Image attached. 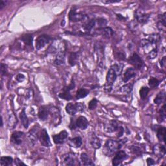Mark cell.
<instances>
[{
    "mask_svg": "<svg viewBox=\"0 0 166 166\" xmlns=\"http://www.w3.org/2000/svg\"><path fill=\"white\" fill-rule=\"evenodd\" d=\"M123 69V66L119 64H115L112 66L110 69L108 70L107 75L106 83L104 84V90L107 92H110L112 89L113 85L116 81L118 75L120 74Z\"/></svg>",
    "mask_w": 166,
    "mask_h": 166,
    "instance_id": "cell-1",
    "label": "cell"
},
{
    "mask_svg": "<svg viewBox=\"0 0 166 166\" xmlns=\"http://www.w3.org/2000/svg\"><path fill=\"white\" fill-rule=\"evenodd\" d=\"M122 143L113 139H108L105 143L103 153L108 156H111L112 154L117 153L122 147Z\"/></svg>",
    "mask_w": 166,
    "mask_h": 166,
    "instance_id": "cell-2",
    "label": "cell"
},
{
    "mask_svg": "<svg viewBox=\"0 0 166 166\" xmlns=\"http://www.w3.org/2000/svg\"><path fill=\"white\" fill-rule=\"evenodd\" d=\"M84 110V106L81 103H68L66 106V111L67 114L73 116L79 111Z\"/></svg>",
    "mask_w": 166,
    "mask_h": 166,
    "instance_id": "cell-3",
    "label": "cell"
},
{
    "mask_svg": "<svg viewBox=\"0 0 166 166\" xmlns=\"http://www.w3.org/2000/svg\"><path fill=\"white\" fill-rule=\"evenodd\" d=\"M51 40V37L48 35H42L39 36L36 40V49L37 50H41L50 42Z\"/></svg>",
    "mask_w": 166,
    "mask_h": 166,
    "instance_id": "cell-4",
    "label": "cell"
},
{
    "mask_svg": "<svg viewBox=\"0 0 166 166\" xmlns=\"http://www.w3.org/2000/svg\"><path fill=\"white\" fill-rule=\"evenodd\" d=\"M129 63L135 68L141 69L143 66V62L137 53H134L129 59Z\"/></svg>",
    "mask_w": 166,
    "mask_h": 166,
    "instance_id": "cell-5",
    "label": "cell"
},
{
    "mask_svg": "<svg viewBox=\"0 0 166 166\" xmlns=\"http://www.w3.org/2000/svg\"><path fill=\"white\" fill-rule=\"evenodd\" d=\"M75 88V84L74 82H71V84L68 86H66L64 88H63L62 92L61 93H59V97L61 98V99H65L67 101H70L72 98V96L70 94V90L74 89Z\"/></svg>",
    "mask_w": 166,
    "mask_h": 166,
    "instance_id": "cell-6",
    "label": "cell"
},
{
    "mask_svg": "<svg viewBox=\"0 0 166 166\" xmlns=\"http://www.w3.org/2000/svg\"><path fill=\"white\" fill-rule=\"evenodd\" d=\"M39 139L42 145H43L44 147H51L52 145L51 142L50 141V136H49L47 130L45 129L41 130V133L39 136Z\"/></svg>",
    "mask_w": 166,
    "mask_h": 166,
    "instance_id": "cell-7",
    "label": "cell"
},
{
    "mask_svg": "<svg viewBox=\"0 0 166 166\" xmlns=\"http://www.w3.org/2000/svg\"><path fill=\"white\" fill-rule=\"evenodd\" d=\"M127 158V155L125 152L123 151V150H118V151L116 153L114 158H113V160H112L113 165L117 166L120 165L124 160L126 159Z\"/></svg>",
    "mask_w": 166,
    "mask_h": 166,
    "instance_id": "cell-8",
    "label": "cell"
},
{
    "mask_svg": "<svg viewBox=\"0 0 166 166\" xmlns=\"http://www.w3.org/2000/svg\"><path fill=\"white\" fill-rule=\"evenodd\" d=\"M119 129V124L116 121L111 120L108 121L104 124V129L107 133H111L118 130Z\"/></svg>",
    "mask_w": 166,
    "mask_h": 166,
    "instance_id": "cell-9",
    "label": "cell"
},
{
    "mask_svg": "<svg viewBox=\"0 0 166 166\" xmlns=\"http://www.w3.org/2000/svg\"><path fill=\"white\" fill-rule=\"evenodd\" d=\"M24 137V133L23 132L16 131L14 132L11 135L10 137V142L14 145H20L23 141V139Z\"/></svg>",
    "mask_w": 166,
    "mask_h": 166,
    "instance_id": "cell-10",
    "label": "cell"
},
{
    "mask_svg": "<svg viewBox=\"0 0 166 166\" xmlns=\"http://www.w3.org/2000/svg\"><path fill=\"white\" fill-rule=\"evenodd\" d=\"M86 18V16L81 13H77L76 10L75 9H72L69 13V19L71 21L77 22L84 20Z\"/></svg>",
    "mask_w": 166,
    "mask_h": 166,
    "instance_id": "cell-11",
    "label": "cell"
},
{
    "mask_svg": "<svg viewBox=\"0 0 166 166\" xmlns=\"http://www.w3.org/2000/svg\"><path fill=\"white\" fill-rule=\"evenodd\" d=\"M67 134L66 130L61 131L58 134H55L53 136V142L55 144H61L64 142L65 141V139L67 138Z\"/></svg>",
    "mask_w": 166,
    "mask_h": 166,
    "instance_id": "cell-12",
    "label": "cell"
},
{
    "mask_svg": "<svg viewBox=\"0 0 166 166\" xmlns=\"http://www.w3.org/2000/svg\"><path fill=\"white\" fill-rule=\"evenodd\" d=\"M18 119L14 112L10 111L8 114V119H7V126L10 129H13L16 126Z\"/></svg>",
    "mask_w": 166,
    "mask_h": 166,
    "instance_id": "cell-13",
    "label": "cell"
},
{
    "mask_svg": "<svg viewBox=\"0 0 166 166\" xmlns=\"http://www.w3.org/2000/svg\"><path fill=\"white\" fill-rule=\"evenodd\" d=\"M66 53L64 48L62 47L58 52L55 60V64L56 65H62L65 62Z\"/></svg>",
    "mask_w": 166,
    "mask_h": 166,
    "instance_id": "cell-14",
    "label": "cell"
},
{
    "mask_svg": "<svg viewBox=\"0 0 166 166\" xmlns=\"http://www.w3.org/2000/svg\"><path fill=\"white\" fill-rule=\"evenodd\" d=\"M135 17L136 20L140 24H145L146 22H147L149 18V15L142 12V11L137 10L136 12Z\"/></svg>",
    "mask_w": 166,
    "mask_h": 166,
    "instance_id": "cell-15",
    "label": "cell"
},
{
    "mask_svg": "<svg viewBox=\"0 0 166 166\" xmlns=\"http://www.w3.org/2000/svg\"><path fill=\"white\" fill-rule=\"evenodd\" d=\"M75 125L82 130H84L88 126V122L84 116H80L75 122Z\"/></svg>",
    "mask_w": 166,
    "mask_h": 166,
    "instance_id": "cell-16",
    "label": "cell"
},
{
    "mask_svg": "<svg viewBox=\"0 0 166 166\" xmlns=\"http://www.w3.org/2000/svg\"><path fill=\"white\" fill-rule=\"evenodd\" d=\"M153 153L158 157H162L165 154V148L163 145L157 144L154 146Z\"/></svg>",
    "mask_w": 166,
    "mask_h": 166,
    "instance_id": "cell-17",
    "label": "cell"
},
{
    "mask_svg": "<svg viewBox=\"0 0 166 166\" xmlns=\"http://www.w3.org/2000/svg\"><path fill=\"white\" fill-rule=\"evenodd\" d=\"M75 157L72 153H69L63 156V162L66 165H73L75 163Z\"/></svg>",
    "mask_w": 166,
    "mask_h": 166,
    "instance_id": "cell-18",
    "label": "cell"
},
{
    "mask_svg": "<svg viewBox=\"0 0 166 166\" xmlns=\"http://www.w3.org/2000/svg\"><path fill=\"white\" fill-rule=\"evenodd\" d=\"M136 75V73H135V70L133 67H129V68L127 69L125 72H124V75H123V81L124 82H127L129 81L131 78L134 77Z\"/></svg>",
    "mask_w": 166,
    "mask_h": 166,
    "instance_id": "cell-19",
    "label": "cell"
},
{
    "mask_svg": "<svg viewBox=\"0 0 166 166\" xmlns=\"http://www.w3.org/2000/svg\"><path fill=\"white\" fill-rule=\"evenodd\" d=\"M48 115H49V109L46 107H40L39 111V114H38L39 118L42 121H45L47 119Z\"/></svg>",
    "mask_w": 166,
    "mask_h": 166,
    "instance_id": "cell-20",
    "label": "cell"
},
{
    "mask_svg": "<svg viewBox=\"0 0 166 166\" xmlns=\"http://www.w3.org/2000/svg\"><path fill=\"white\" fill-rule=\"evenodd\" d=\"M82 144V141L81 137H75L69 140V145L73 147L79 148L81 147Z\"/></svg>",
    "mask_w": 166,
    "mask_h": 166,
    "instance_id": "cell-21",
    "label": "cell"
},
{
    "mask_svg": "<svg viewBox=\"0 0 166 166\" xmlns=\"http://www.w3.org/2000/svg\"><path fill=\"white\" fill-rule=\"evenodd\" d=\"M81 162L84 165H94L93 162L86 153H82L81 154Z\"/></svg>",
    "mask_w": 166,
    "mask_h": 166,
    "instance_id": "cell-22",
    "label": "cell"
},
{
    "mask_svg": "<svg viewBox=\"0 0 166 166\" xmlns=\"http://www.w3.org/2000/svg\"><path fill=\"white\" fill-rule=\"evenodd\" d=\"M20 118L21 119L22 124H23L24 127L25 128V129H27L29 126V119L27 115H26L25 108H24L23 110H22L20 114Z\"/></svg>",
    "mask_w": 166,
    "mask_h": 166,
    "instance_id": "cell-23",
    "label": "cell"
},
{
    "mask_svg": "<svg viewBox=\"0 0 166 166\" xmlns=\"http://www.w3.org/2000/svg\"><path fill=\"white\" fill-rule=\"evenodd\" d=\"M27 138L29 142H31L32 144H35L38 139V132L34 129L29 131V133L27 134Z\"/></svg>",
    "mask_w": 166,
    "mask_h": 166,
    "instance_id": "cell-24",
    "label": "cell"
},
{
    "mask_svg": "<svg viewBox=\"0 0 166 166\" xmlns=\"http://www.w3.org/2000/svg\"><path fill=\"white\" fill-rule=\"evenodd\" d=\"M165 13H164L162 15H160L159 19L158 21V27L160 30H163L164 31L165 28Z\"/></svg>",
    "mask_w": 166,
    "mask_h": 166,
    "instance_id": "cell-25",
    "label": "cell"
},
{
    "mask_svg": "<svg viewBox=\"0 0 166 166\" xmlns=\"http://www.w3.org/2000/svg\"><path fill=\"white\" fill-rule=\"evenodd\" d=\"M79 60V53L76 52H72L69 56V63L71 66L77 64Z\"/></svg>",
    "mask_w": 166,
    "mask_h": 166,
    "instance_id": "cell-26",
    "label": "cell"
},
{
    "mask_svg": "<svg viewBox=\"0 0 166 166\" xmlns=\"http://www.w3.org/2000/svg\"><path fill=\"white\" fill-rule=\"evenodd\" d=\"M13 159L10 156H1L0 160L1 166H9L13 164Z\"/></svg>",
    "mask_w": 166,
    "mask_h": 166,
    "instance_id": "cell-27",
    "label": "cell"
},
{
    "mask_svg": "<svg viewBox=\"0 0 166 166\" xmlns=\"http://www.w3.org/2000/svg\"><path fill=\"white\" fill-rule=\"evenodd\" d=\"M166 129L165 127H160L157 130V137L160 142H165Z\"/></svg>",
    "mask_w": 166,
    "mask_h": 166,
    "instance_id": "cell-28",
    "label": "cell"
},
{
    "mask_svg": "<svg viewBox=\"0 0 166 166\" xmlns=\"http://www.w3.org/2000/svg\"><path fill=\"white\" fill-rule=\"evenodd\" d=\"M90 143H91V145L93 147L96 149H99L101 147V143L100 139L97 136H96L95 135L92 136L91 140H90Z\"/></svg>",
    "mask_w": 166,
    "mask_h": 166,
    "instance_id": "cell-29",
    "label": "cell"
},
{
    "mask_svg": "<svg viewBox=\"0 0 166 166\" xmlns=\"http://www.w3.org/2000/svg\"><path fill=\"white\" fill-rule=\"evenodd\" d=\"M21 39L26 45H27V46H32L33 37V35H31V34H26V35H23Z\"/></svg>",
    "mask_w": 166,
    "mask_h": 166,
    "instance_id": "cell-30",
    "label": "cell"
},
{
    "mask_svg": "<svg viewBox=\"0 0 166 166\" xmlns=\"http://www.w3.org/2000/svg\"><path fill=\"white\" fill-rule=\"evenodd\" d=\"M165 93L164 91H162L158 93L157 94L156 97H155V99H154V103L159 105L162 102L164 101V100L165 99Z\"/></svg>",
    "mask_w": 166,
    "mask_h": 166,
    "instance_id": "cell-31",
    "label": "cell"
},
{
    "mask_svg": "<svg viewBox=\"0 0 166 166\" xmlns=\"http://www.w3.org/2000/svg\"><path fill=\"white\" fill-rule=\"evenodd\" d=\"M89 94L88 90H86L84 88H81L79 90H77V93H76V99H80L84 98L87 96Z\"/></svg>",
    "mask_w": 166,
    "mask_h": 166,
    "instance_id": "cell-32",
    "label": "cell"
},
{
    "mask_svg": "<svg viewBox=\"0 0 166 166\" xmlns=\"http://www.w3.org/2000/svg\"><path fill=\"white\" fill-rule=\"evenodd\" d=\"M99 31H101V34L107 38H110L113 35V30L110 27H103L102 29H99Z\"/></svg>",
    "mask_w": 166,
    "mask_h": 166,
    "instance_id": "cell-33",
    "label": "cell"
},
{
    "mask_svg": "<svg viewBox=\"0 0 166 166\" xmlns=\"http://www.w3.org/2000/svg\"><path fill=\"white\" fill-rule=\"evenodd\" d=\"M96 25V21L94 20H91L90 21H88L84 25V31L86 32H90L91 31L92 29L94 27V26Z\"/></svg>",
    "mask_w": 166,
    "mask_h": 166,
    "instance_id": "cell-34",
    "label": "cell"
},
{
    "mask_svg": "<svg viewBox=\"0 0 166 166\" xmlns=\"http://www.w3.org/2000/svg\"><path fill=\"white\" fill-rule=\"evenodd\" d=\"M147 39L150 41V42L151 44H156L160 41V35H158V34H152V35H149Z\"/></svg>",
    "mask_w": 166,
    "mask_h": 166,
    "instance_id": "cell-35",
    "label": "cell"
},
{
    "mask_svg": "<svg viewBox=\"0 0 166 166\" xmlns=\"http://www.w3.org/2000/svg\"><path fill=\"white\" fill-rule=\"evenodd\" d=\"M149 92V88L147 87H142L139 90V96H140L142 99H145L147 97Z\"/></svg>",
    "mask_w": 166,
    "mask_h": 166,
    "instance_id": "cell-36",
    "label": "cell"
},
{
    "mask_svg": "<svg viewBox=\"0 0 166 166\" xmlns=\"http://www.w3.org/2000/svg\"><path fill=\"white\" fill-rule=\"evenodd\" d=\"M160 81L158 80L157 79L154 77H151L149 80V85L150 88H156L157 86L159 85Z\"/></svg>",
    "mask_w": 166,
    "mask_h": 166,
    "instance_id": "cell-37",
    "label": "cell"
},
{
    "mask_svg": "<svg viewBox=\"0 0 166 166\" xmlns=\"http://www.w3.org/2000/svg\"><path fill=\"white\" fill-rule=\"evenodd\" d=\"M133 84H127L123 86L122 88H121V91L123 93H130L133 90Z\"/></svg>",
    "mask_w": 166,
    "mask_h": 166,
    "instance_id": "cell-38",
    "label": "cell"
},
{
    "mask_svg": "<svg viewBox=\"0 0 166 166\" xmlns=\"http://www.w3.org/2000/svg\"><path fill=\"white\" fill-rule=\"evenodd\" d=\"M158 55V50L156 48H153L148 53V59H155Z\"/></svg>",
    "mask_w": 166,
    "mask_h": 166,
    "instance_id": "cell-39",
    "label": "cell"
},
{
    "mask_svg": "<svg viewBox=\"0 0 166 166\" xmlns=\"http://www.w3.org/2000/svg\"><path fill=\"white\" fill-rule=\"evenodd\" d=\"M130 149L132 150V152H133L134 154H142V149L139 147L137 146V145H133L130 147Z\"/></svg>",
    "mask_w": 166,
    "mask_h": 166,
    "instance_id": "cell-40",
    "label": "cell"
},
{
    "mask_svg": "<svg viewBox=\"0 0 166 166\" xmlns=\"http://www.w3.org/2000/svg\"><path fill=\"white\" fill-rule=\"evenodd\" d=\"M97 105V100L96 99V98H93V99H92V101H90V102L89 103V109L90 110H94Z\"/></svg>",
    "mask_w": 166,
    "mask_h": 166,
    "instance_id": "cell-41",
    "label": "cell"
},
{
    "mask_svg": "<svg viewBox=\"0 0 166 166\" xmlns=\"http://www.w3.org/2000/svg\"><path fill=\"white\" fill-rule=\"evenodd\" d=\"M160 116L161 117L162 119L164 120L165 119L166 116V112H165V104H164V106L161 108V110L160 111Z\"/></svg>",
    "mask_w": 166,
    "mask_h": 166,
    "instance_id": "cell-42",
    "label": "cell"
},
{
    "mask_svg": "<svg viewBox=\"0 0 166 166\" xmlns=\"http://www.w3.org/2000/svg\"><path fill=\"white\" fill-rule=\"evenodd\" d=\"M7 72V65L1 63V76L5 75Z\"/></svg>",
    "mask_w": 166,
    "mask_h": 166,
    "instance_id": "cell-43",
    "label": "cell"
},
{
    "mask_svg": "<svg viewBox=\"0 0 166 166\" xmlns=\"http://www.w3.org/2000/svg\"><path fill=\"white\" fill-rule=\"evenodd\" d=\"M25 75L24 74H22V73H19L16 75V81L19 82H23L24 80H25Z\"/></svg>",
    "mask_w": 166,
    "mask_h": 166,
    "instance_id": "cell-44",
    "label": "cell"
},
{
    "mask_svg": "<svg viewBox=\"0 0 166 166\" xmlns=\"http://www.w3.org/2000/svg\"><path fill=\"white\" fill-rule=\"evenodd\" d=\"M14 164H15V165H18V166H21V165L26 166V165L24 163V162H22L20 159H18V158H16V159H15Z\"/></svg>",
    "mask_w": 166,
    "mask_h": 166,
    "instance_id": "cell-45",
    "label": "cell"
},
{
    "mask_svg": "<svg viewBox=\"0 0 166 166\" xmlns=\"http://www.w3.org/2000/svg\"><path fill=\"white\" fill-rule=\"evenodd\" d=\"M147 163L148 165H153L155 164V162H154L153 158H148L147 159Z\"/></svg>",
    "mask_w": 166,
    "mask_h": 166,
    "instance_id": "cell-46",
    "label": "cell"
},
{
    "mask_svg": "<svg viewBox=\"0 0 166 166\" xmlns=\"http://www.w3.org/2000/svg\"><path fill=\"white\" fill-rule=\"evenodd\" d=\"M119 133H118V137H121V136H122V135L123 134V133H124V129H123V128L122 127H119Z\"/></svg>",
    "mask_w": 166,
    "mask_h": 166,
    "instance_id": "cell-47",
    "label": "cell"
},
{
    "mask_svg": "<svg viewBox=\"0 0 166 166\" xmlns=\"http://www.w3.org/2000/svg\"><path fill=\"white\" fill-rule=\"evenodd\" d=\"M6 5V3L5 1H3V0H0V10H2Z\"/></svg>",
    "mask_w": 166,
    "mask_h": 166,
    "instance_id": "cell-48",
    "label": "cell"
},
{
    "mask_svg": "<svg viewBox=\"0 0 166 166\" xmlns=\"http://www.w3.org/2000/svg\"><path fill=\"white\" fill-rule=\"evenodd\" d=\"M160 65L162 67H164L165 66V56H164L163 58H162V59L161 60V61H160Z\"/></svg>",
    "mask_w": 166,
    "mask_h": 166,
    "instance_id": "cell-49",
    "label": "cell"
},
{
    "mask_svg": "<svg viewBox=\"0 0 166 166\" xmlns=\"http://www.w3.org/2000/svg\"><path fill=\"white\" fill-rule=\"evenodd\" d=\"M117 17H118V20H125V18H124L122 15L121 14H117Z\"/></svg>",
    "mask_w": 166,
    "mask_h": 166,
    "instance_id": "cell-50",
    "label": "cell"
},
{
    "mask_svg": "<svg viewBox=\"0 0 166 166\" xmlns=\"http://www.w3.org/2000/svg\"><path fill=\"white\" fill-rule=\"evenodd\" d=\"M120 1H103L104 3H118Z\"/></svg>",
    "mask_w": 166,
    "mask_h": 166,
    "instance_id": "cell-51",
    "label": "cell"
},
{
    "mask_svg": "<svg viewBox=\"0 0 166 166\" xmlns=\"http://www.w3.org/2000/svg\"><path fill=\"white\" fill-rule=\"evenodd\" d=\"M3 125V118H1V127Z\"/></svg>",
    "mask_w": 166,
    "mask_h": 166,
    "instance_id": "cell-52",
    "label": "cell"
}]
</instances>
